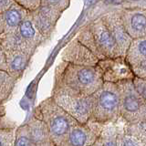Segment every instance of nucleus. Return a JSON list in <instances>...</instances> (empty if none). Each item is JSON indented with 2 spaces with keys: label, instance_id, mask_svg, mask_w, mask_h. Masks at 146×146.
<instances>
[{
  "label": "nucleus",
  "instance_id": "nucleus-10",
  "mask_svg": "<svg viewBox=\"0 0 146 146\" xmlns=\"http://www.w3.org/2000/svg\"><path fill=\"white\" fill-rule=\"evenodd\" d=\"M60 58L63 61L86 67H97L100 62V59L76 36L63 48Z\"/></svg>",
  "mask_w": 146,
  "mask_h": 146
},
{
  "label": "nucleus",
  "instance_id": "nucleus-5",
  "mask_svg": "<svg viewBox=\"0 0 146 146\" xmlns=\"http://www.w3.org/2000/svg\"><path fill=\"white\" fill-rule=\"evenodd\" d=\"M121 93V114L124 123L146 121V100L137 92L132 80L118 83Z\"/></svg>",
  "mask_w": 146,
  "mask_h": 146
},
{
  "label": "nucleus",
  "instance_id": "nucleus-3",
  "mask_svg": "<svg viewBox=\"0 0 146 146\" xmlns=\"http://www.w3.org/2000/svg\"><path fill=\"white\" fill-rule=\"evenodd\" d=\"M32 115L45 122L57 146H60L72 127L79 124L74 118L59 106L52 96L42 100L34 109Z\"/></svg>",
  "mask_w": 146,
  "mask_h": 146
},
{
  "label": "nucleus",
  "instance_id": "nucleus-29",
  "mask_svg": "<svg viewBox=\"0 0 146 146\" xmlns=\"http://www.w3.org/2000/svg\"><path fill=\"white\" fill-rule=\"evenodd\" d=\"M16 122L12 121L9 119H7L6 116L1 117V123H0V129H6V128H17Z\"/></svg>",
  "mask_w": 146,
  "mask_h": 146
},
{
  "label": "nucleus",
  "instance_id": "nucleus-18",
  "mask_svg": "<svg viewBox=\"0 0 146 146\" xmlns=\"http://www.w3.org/2000/svg\"><path fill=\"white\" fill-rule=\"evenodd\" d=\"M18 80L9 73L0 70V100L1 104H5L10 100Z\"/></svg>",
  "mask_w": 146,
  "mask_h": 146
},
{
  "label": "nucleus",
  "instance_id": "nucleus-20",
  "mask_svg": "<svg viewBox=\"0 0 146 146\" xmlns=\"http://www.w3.org/2000/svg\"><path fill=\"white\" fill-rule=\"evenodd\" d=\"M122 127L125 132L135 136L136 138L146 143V121H140L133 124L123 122Z\"/></svg>",
  "mask_w": 146,
  "mask_h": 146
},
{
  "label": "nucleus",
  "instance_id": "nucleus-31",
  "mask_svg": "<svg viewBox=\"0 0 146 146\" xmlns=\"http://www.w3.org/2000/svg\"><path fill=\"white\" fill-rule=\"evenodd\" d=\"M0 116H6V108H5V104H1V112H0Z\"/></svg>",
  "mask_w": 146,
  "mask_h": 146
},
{
  "label": "nucleus",
  "instance_id": "nucleus-6",
  "mask_svg": "<svg viewBox=\"0 0 146 146\" xmlns=\"http://www.w3.org/2000/svg\"><path fill=\"white\" fill-rule=\"evenodd\" d=\"M57 103L73 117L80 124H87L92 116L94 96L79 97L65 94L51 95Z\"/></svg>",
  "mask_w": 146,
  "mask_h": 146
},
{
  "label": "nucleus",
  "instance_id": "nucleus-24",
  "mask_svg": "<svg viewBox=\"0 0 146 146\" xmlns=\"http://www.w3.org/2000/svg\"><path fill=\"white\" fill-rule=\"evenodd\" d=\"M41 6H46L64 12L70 7V0H41Z\"/></svg>",
  "mask_w": 146,
  "mask_h": 146
},
{
  "label": "nucleus",
  "instance_id": "nucleus-2",
  "mask_svg": "<svg viewBox=\"0 0 146 146\" xmlns=\"http://www.w3.org/2000/svg\"><path fill=\"white\" fill-rule=\"evenodd\" d=\"M76 38L100 60L121 57L115 40L100 16L89 20L82 26Z\"/></svg>",
  "mask_w": 146,
  "mask_h": 146
},
{
  "label": "nucleus",
  "instance_id": "nucleus-26",
  "mask_svg": "<svg viewBox=\"0 0 146 146\" xmlns=\"http://www.w3.org/2000/svg\"><path fill=\"white\" fill-rule=\"evenodd\" d=\"M132 82H133L134 88L137 90V92L146 100V80L139 79V78L135 77Z\"/></svg>",
  "mask_w": 146,
  "mask_h": 146
},
{
  "label": "nucleus",
  "instance_id": "nucleus-19",
  "mask_svg": "<svg viewBox=\"0 0 146 146\" xmlns=\"http://www.w3.org/2000/svg\"><path fill=\"white\" fill-rule=\"evenodd\" d=\"M120 128L121 127L118 126L117 123H111L103 127L100 136L103 146H119L118 135Z\"/></svg>",
  "mask_w": 146,
  "mask_h": 146
},
{
  "label": "nucleus",
  "instance_id": "nucleus-28",
  "mask_svg": "<svg viewBox=\"0 0 146 146\" xmlns=\"http://www.w3.org/2000/svg\"><path fill=\"white\" fill-rule=\"evenodd\" d=\"M17 4L16 0H0V13L8 10Z\"/></svg>",
  "mask_w": 146,
  "mask_h": 146
},
{
  "label": "nucleus",
  "instance_id": "nucleus-15",
  "mask_svg": "<svg viewBox=\"0 0 146 146\" xmlns=\"http://www.w3.org/2000/svg\"><path fill=\"white\" fill-rule=\"evenodd\" d=\"M2 51L6 56L7 65L6 72L9 73L15 79L19 80L29 67L32 56L23 51H4V50Z\"/></svg>",
  "mask_w": 146,
  "mask_h": 146
},
{
  "label": "nucleus",
  "instance_id": "nucleus-12",
  "mask_svg": "<svg viewBox=\"0 0 146 146\" xmlns=\"http://www.w3.org/2000/svg\"><path fill=\"white\" fill-rule=\"evenodd\" d=\"M30 14L39 33L43 36L46 41L49 40L56 31L58 22L62 12L49 7L40 6L39 8L34 12H30Z\"/></svg>",
  "mask_w": 146,
  "mask_h": 146
},
{
  "label": "nucleus",
  "instance_id": "nucleus-16",
  "mask_svg": "<svg viewBox=\"0 0 146 146\" xmlns=\"http://www.w3.org/2000/svg\"><path fill=\"white\" fill-rule=\"evenodd\" d=\"M34 146H57L55 144L48 126L43 121L31 115L27 121Z\"/></svg>",
  "mask_w": 146,
  "mask_h": 146
},
{
  "label": "nucleus",
  "instance_id": "nucleus-11",
  "mask_svg": "<svg viewBox=\"0 0 146 146\" xmlns=\"http://www.w3.org/2000/svg\"><path fill=\"white\" fill-rule=\"evenodd\" d=\"M123 24L132 39H146V7H119Z\"/></svg>",
  "mask_w": 146,
  "mask_h": 146
},
{
  "label": "nucleus",
  "instance_id": "nucleus-8",
  "mask_svg": "<svg viewBox=\"0 0 146 146\" xmlns=\"http://www.w3.org/2000/svg\"><path fill=\"white\" fill-rule=\"evenodd\" d=\"M98 66L102 71L104 82L118 84L122 81L133 80L135 78L129 63L123 57L100 60Z\"/></svg>",
  "mask_w": 146,
  "mask_h": 146
},
{
  "label": "nucleus",
  "instance_id": "nucleus-22",
  "mask_svg": "<svg viewBox=\"0 0 146 146\" xmlns=\"http://www.w3.org/2000/svg\"><path fill=\"white\" fill-rule=\"evenodd\" d=\"M118 144L119 146H146V143L141 141L135 136H132L124 131L123 127L120 128L118 135Z\"/></svg>",
  "mask_w": 146,
  "mask_h": 146
},
{
  "label": "nucleus",
  "instance_id": "nucleus-17",
  "mask_svg": "<svg viewBox=\"0 0 146 146\" xmlns=\"http://www.w3.org/2000/svg\"><path fill=\"white\" fill-rule=\"evenodd\" d=\"M17 32L20 36V38L35 51H36L38 47L46 42V39L36 27L30 13L23 20Z\"/></svg>",
  "mask_w": 146,
  "mask_h": 146
},
{
  "label": "nucleus",
  "instance_id": "nucleus-13",
  "mask_svg": "<svg viewBox=\"0 0 146 146\" xmlns=\"http://www.w3.org/2000/svg\"><path fill=\"white\" fill-rule=\"evenodd\" d=\"M125 58L134 76L146 80V39H134L132 41Z\"/></svg>",
  "mask_w": 146,
  "mask_h": 146
},
{
  "label": "nucleus",
  "instance_id": "nucleus-23",
  "mask_svg": "<svg viewBox=\"0 0 146 146\" xmlns=\"http://www.w3.org/2000/svg\"><path fill=\"white\" fill-rule=\"evenodd\" d=\"M17 128L0 129V146H16Z\"/></svg>",
  "mask_w": 146,
  "mask_h": 146
},
{
  "label": "nucleus",
  "instance_id": "nucleus-32",
  "mask_svg": "<svg viewBox=\"0 0 146 146\" xmlns=\"http://www.w3.org/2000/svg\"><path fill=\"white\" fill-rule=\"evenodd\" d=\"M92 146H103L102 141V140H100V138H99L97 141H96V143Z\"/></svg>",
  "mask_w": 146,
  "mask_h": 146
},
{
  "label": "nucleus",
  "instance_id": "nucleus-27",
  "mask_svg": "<svg viewBox=\"0 0 146 146\" xmlns=\"http://www.w3.org/2000/svg\"><path fill=\"white\" fill-rule=\"evenodd\" d=\"M119 7H146V0H120Z\"/></svg>",
  "mask_w": 146,
  "mask_h": 146
},
{
  "label": "nucleus",
  "instance_id": "nucleus-14",
  "mask_svg": "<svg viewBox=\"0 0 146 146\" xmlns=\"http://www.w3.org/2000/svg\"><path fill=\"white\" fill-rule=\"evenodd\" d=\"M29 13L18 4H16L8 10L0 13V35L16 32Z\"/></svg>",
  "mask_w": 146,
  "mask_h": 146
},
{
  "label": "nucleus",
  "instance_id": "nucleus-21",
  "mask_svg": "<svg viewBox=\"0 0 146 146\" xmlns=\"http://www.w3.org/2000/svg\"><path fill=\"white\" fill-rule=\"evenodd\" d=\"M16 146H34L32 143L29 125L25 123L17 126L16 132Z\"/></svg>",
  "mask_w": 146,
  "mask_h": 146
},
{
  "label": "nucleus",
  "instance_id": "nucleus-4",
  "mask_svg": "<svg viewBox=\"0 0 146 146\" xmlns=\"http://www.w3.org/2000/svg\"><path fill=\"white\" fill-rule=\"evenodd\" d=\"M93 96L94 106L90 121L104 126L121 120V93L118 84L104 82Z\"/></svg>",
  "mask_w": 146,
  "mask_h": 146
},
{
  "label": "nucleus",
  "instance_id": "nucleus-30",
  "mask_svg": "<svg viewBox=\"0 0 146 146\" xmlns=\"http://www.w3.org/2000/svg\"><path fill=\"white\" fill-rule=\"evenodd\" d=\"M7 60H6V56L5 53L0 50V70L7 71Z\"/></svg>",
  "mask_w": 146,
  "mask_h": 146
},
{
  "label": "nucleus",
  "instance_id": "nucleus-25",
  "mask_svg": "<svg viewBox=\"0 0 146 146\" xmlns=\"http://www.w3.org/2000/svg\"><path fill=\"white\" fill-rule=\"evenodd\" d=\"M16 2L29 12L36 11L41 6V0H16Z\"/></svg>",
  "mask_w": 146,
  "mask_h": 146
},
{
  "label": "nucleus",
  "instance_id": "nucleus-9",
  "mask_svg": "<svg viewBox=\"0 0 146 146\" xmlns=\"http://www.w3.org/2000/svg\"><path fill=\"white\" fill-rule=\"evenodd\" d=\"M104 126L90 121L87 124L79 123L71 128L60 146H92L100 138Z\"/></svg>",
  "mask_w": 146,
  "mask_h": 146
},
{
  "label": "nucleus",
  "instance_id": "nucleus-1",
  "mask_svg": "<svg viewBox=\"0 0 146 146\" xmlns=\"http://www.w3.org/2000/svg\"><path fill=\"white\" fill-rule=\"evenodd\" d=\"M103 83L99 66H79L60 60L54 70L51 95L65 94L88 97L97 92Z\"/></svg>",
  "mask_w": 146,
  "mask_h": 146
},
{
  "label": "nucleus",
  "instance_id": "nucleus-7",
  "mask_svg": "<svg viewBox=\"0 0 146 146\" xmlns=\"http://www.w3.org/2000/svg\"><path fill=\"white\" fill-rule=\"evenodd\" d=\"M100 16L106 23L112 38L115 40L119 50H120L121 57L125 58L128 49H129L133 39L131 38V36L125 29L120 8L117 7H111Z\"/></svg>",
  "mask_w": 146,
  "mask_h": 146
}]
</instances>
